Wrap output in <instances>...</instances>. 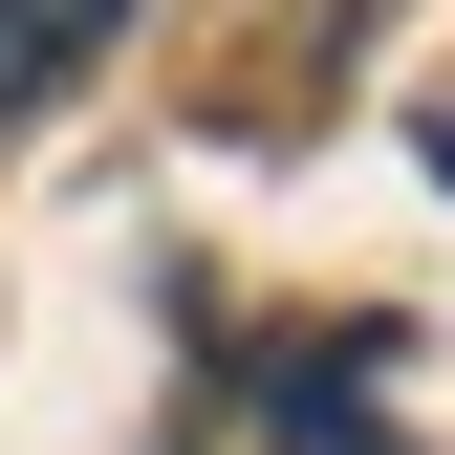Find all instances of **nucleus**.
I'll return each instance as SVG.
<instances>
[{"instance_id":"nucleus-1","label":"nucleus","mask_w":455,"mask_h":455,"mask_svg":"<svg viewBox=\"0 0 455 455\" xmlns=\"http://www.w3.org/2000/svg\"><path fill=\"white\" fill-rule=\"evenodd\" d=\"M108 22L131 0H0V108H44L66 66H108Z\"/></svg>"},{"instance_id":"nucleus-2","label":"nucleus","mask_w":455,"mask_h":455,"mask_svg":"<svg viewBox=\"0 0 455 455\" xmlns=\"http://www.w3.org/2000/svg\"><path fill=\"white\" fill-rule=\"evenodd\" d=\"M412 131H434V174H455V87H434V108H412Z\"/></svg>"}]
</instances>
